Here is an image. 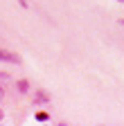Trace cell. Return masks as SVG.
<instances>
[{"label":"cell","mask_w":124,"mask_h":126,"mask_svg":"<svg viewBox=\"0 0 124 126\" xmlns=\"http://www.w3.org/2000/svg\"><path fill=\"white\" fill-rule=\"evenodd\" d=\"M16 88H18V92H29V81L27 79H18V83H16Z\"/></svg>","instance_id":"cell-3"},{"label":"cell","mask_w":124,"mask_h":126,"mask_svg":"<svg viewBox=\"0 0 124 126\" xmlns=\"http://www.w3.org/2000/svg\"><path fill=\"white\" fill-rule=\"evenodd\" d=\"M120 2H124V0H120Z\"/></svg>","instance_id":"cell-7"},{"label":"cell","mask_w":124,"mask_h":126,"mask_svg":"<svg viewBox=\"0 0 124 126\" xmlns=\"http://www.w3.org/2000/svg\"><path fill=\"white\" fill-rule=\"evenodd\" d=\"M0 99H2V90H0Z\"/></svg>","instance_id":"cell-6"},{"label":"cell","mask_w":124,"mask_h":126,"mask_svg":"<svg viewBox=\"0 0 124 126\" xmlns=\"http://www.w3.org/2000/svg\"><path fill=\"white\" fill-rule=\"evenodd\" d=\"M50 92H45V90H36L34 92V104H50Z\"/></svg>","instance_id":"cell-2"},{"label":"cell","mask_w":124,"mask_h":126,"mask_svg":"<svg viewBox=\"0 0 124 126\" xmlns=\"http://www.w3.org/2000/svg\"><path fill=\"white\" fill-rule=\"evenodd\" d=\"M34 117H36V122H50V115L45 113V110H38V113H36Z\"/></svg>","instance_id":"cell-4"},{"label":"cell","mask_w":124,"mask_h":126,"mask_svg":"<svg viewBox=\"0 0 124 126\" xmlns=\"http://www.w3.org/2000/svg\"><path fill=\"white\" fill-rule=\"evenodd\" d=\"M0 61H5V63H20V56L9 52V50H0Z\"/></svg>","instance_id":"cell-1"},{"label":"cell","mask_w":124,"mask_h":126,"mask_svg":"<svg viewBox=\"0 0 124 126\" xmlns=\"http://www.w3.org/2000/svg\"><path fill=\"white\" fill-rule=\"evenodd\" d=\"M18 2H20V7H27V5H29L27 0H18Z\"/></svg>","instance_id":"cell-5"}]
</instances>
